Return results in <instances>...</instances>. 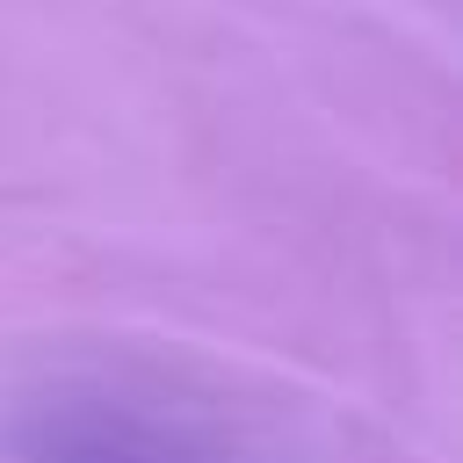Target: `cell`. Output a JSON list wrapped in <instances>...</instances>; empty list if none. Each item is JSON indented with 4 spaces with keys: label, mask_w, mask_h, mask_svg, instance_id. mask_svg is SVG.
<instances>
[{
    "label": "cell",
    "mask_w": 463,
    "mask_h": 463,
    "mask_svg": "<svg viewBox=\"0 0 463 463\" xmlns=\"http://www.w3.org/2000/svg\"><path fill=\"white\" fill-rule=\"evenodd\" d=\"M22 463H195V456L166 420H145L130 405H58L29 434Z\"/></svg>",
    "instance_id": "obj_1"
}]
</instances>
